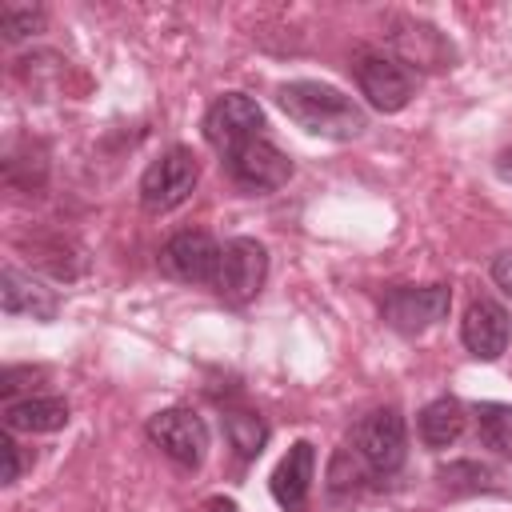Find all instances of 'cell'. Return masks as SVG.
Listing matches in <instances>:
<instances>
[{
	"label": "cell",
	"mask_w": 512,
	"mask_h": 512,
	"mask_svg": "<svg viewBox=\"0 0 512 512\" xmlns=\"http://www.w3.org/2000/svg\"><path fill=\"white\" fill-rule=\"evenodd\" d=\"M72 420V408L60 396H20L4 404L8 432H60Z\"/></svg>",
	"instance_id": "obj_14"
},
{
	"label": "cell",
	"mask_w": 512,
	"mask_h": 512,
	"mask_svg": "<svg viewBox=\"0 0 512 512\" xmlns=\"http://www.w3.org/2000/svg\"><path fill=\"white\" fill-rule=\"evenodd\" d=\"M224 436H228V444L240 460H256L268 444V424L256 412L236 408V412H224Z\"/></svg>",
	"instance_id": "obj_16"
},
{
	"label": "cell",
	"mask_w": 512,
	"mask_h": 512,
	"mask_svg": "<svg viewBox=\"0 0 512 512\" xmlns=\"http://www.w3.org/2000/svg\"><path fill=\"white\" fill-rule=\"evenodd\" d=\"M268 280V252L264 244H256L252 236H236L220 248V268H216V296H224L228 304H248Z\"/></svg>",
	"instance_id": "obj_5"
},
{
	"label": "cell",
	"mask_w": 512,
	"mask_h": 512,
	"mask_svg": "<svg viewBox=\"0 0 512 512\" xmlns=\"http://www.w3.org/2000/svg\"><path fill=\"white\" fill-rule=\"evenodd\" d=\"M464 420H468V412H464V404H460L456 396H436L432 404H424L416 428H420V440L440 452V448H448V444L460 440Z\"/></svg>",
	"instance_id": "obj_15"
},
{
	"label": "cell",
	"mask_w": 512,
	"mask_h": 512,
	"mask_svg": "<svg viewBox=\"0 0 512 512\" xmlns=\"http://www.w3.org/2000/svg\"><path fill=\"white\" fill-rule=\"evenodd\" d=\"M496 168H500V176H508V180H512V148L500 156V164H496Z\"/></svg>",
	"instance_id": "obj_23"
},
{
	"label": "cell",
	"mask_w": 512,
	"mask_h": 512,
	"mask_svg": "<svg viewBox=\"0 0 512 512\" xmlns=\"http://www.w3.org/2000/svg\"><path fill=\"white\" fill-rule=\"evenodd\" d=\"M440 484L452 496H476V492H500V476L488 464L476 460H452L440 468Z\"/></svg>",
	"instance_id": "obj_17"
},
{
	"label": "cell",
	"mask_w": 512,
	"mask_h": 512,
	"mask_svg": "<svg viewBox=\"0 0 512 512\" xmlns=\"http://www.w3.org/2000/svg\"><path fill=\"white\" fill-rule=\"evenodd\" d=\"M276 104H280V112H284L292 124H300L304 132L324 136V140H356V136L368 128L364 108H360L352 96H344L340 88L320 84V80H292V84H280Z\"/></svg>",
	"instance_id": "obj_1"
},
{
	"label": "cell",
	"mask_w": 512,
	"mask_h": 512,
	"mask_svg": "<svg viewBox=\"0 0 512 512\" xmlns=\"http://www.w3.org/2000/svg\"><path fill=\"white\" fill-rule=\"evenodd\" d=\"M196 180H200L196 156L176 144V148L160 152V156L144 168V176H140V204H144L148 212H172V208H180V204L192 196Z\"/></svg>",
	"instance_id": "obj_4"
},
{
	"label": "cell",
	"mask_w": 512,
	"mask_h": 512,
	"mask_svg": "<svg viewBox=\"0 0 512 512\" xmlns=\"http://www.w3.org/2000/svg\"><path fill=\"white\" fill-rule=\"evenodd\" d=\"M0 452H4V484H16L20 472H24V460H20V444L12 440V432H4Z\"/></svg>",
	"instance_id": "obj_20"
},
{
	"label": "cell",
	"mask_w": 512,
	"mask_h": 512,
	"mask_svg": "<svg viewBox=\"0 0 512 512\" xmlns=\"http://www.w3.org/2000/svg\"><path fill=\"white\" fill-rule=\"evenodd\" d=\"M204 512H240V508H236L232 500H220V496H216V500H208V504H204Z\"/></svg>",
	"instance_id": "obj_22"
},
{
	"label": "cell",
	"mask_w": 512,
	"mask_h": 512,
	"mask_svg": "<svg viewBox=\"0 0 512 512\" xmlns=\"http://www.w3.org/2000/svg\"><path fill=\"white\" fill-rule=\"evenodd\" d=\"M492 280L512 296V252H500V256L492 260Z\"/></svg>",
	"instance_id": "obj_21"
},
{
	"label": "cell",
	"mask_w": 512,
	"mask_h": 512,
	"mask_svg": "<svg viewBox=\"0 0 512 512\" xmlns=\"http://www.w3.org/2000/svg\"><path fill=\"white\" fill-rule=\"evenodd\" d=\"M224 168L248 192H276L292 176V160L272 140H264V136H256V140L224 152Z\"/></svg>",
	"instance_id": "obj_8"
},
{
	"label": "cell",
	"mask_w": 512,
	"mask_h": 512,
	"mask_svg": "<svg viewBox=\"0 0 512 512\" xmlns=\"http://www.w3.org/2000/svg\"><path fill=\"white\" fill-rule=\"evenodd\" d=\"M356 84L376 112H400L416 92L412 68L396 52H384V48H364L356 56Z\"/></svg>",
	"instance_id": "obj_3"
},
{
	"label": "cell",
	"mask_w": 512,
	"mask_h": 512,
	"mask_svg": "<svg viewBox=\"0 0 512 512\" xmlns=\"http://www.w3.org/2000/svg\"><path fill=\"white\" fill-rule=\"evenodd\" d=\"M508 336H512V324H508V312L496 300H472L468 304V312L460 320V340L476 360L504 356L508 352Z\"/></svg>",
	"instance_id": "obj_11"
},
{
	"label": "cell",
	"mask_w": 512,
	"mask_h": 512,
	"mask_svg": "<svg viewBox=\"0 0 512 512\" xmlns=\"http://www.w3.org/2000/svg\"><path fill=\"white\" fill-rule=\"evenodd\" d=\"M352 452L372 476H392L408 460V428L396 408H376L356 420L352 428Z\"/></svg>",
	"instance_id": "obj_2"
},
{
	"label": "cell",
	"mask_w": 512,
	"mask_h": 512,
	"mask_svg": "<svg viewBox=\"0 0 512 512\" xmlns=\"http://www.w3.org/2000/svg\"><path fill=\"white\" fill-rule=\"evenodd\" d=\"M44 28V12L40 8H16V4H8L4 12H0V32H4V40H24V36H36Z\"/></svg>",
	"instance_id": "obj_19"
},
{
	"label": "cell",
	"mask_w": 512,
	"mask_h": 512,
	"mask_svg": "<svg viewBox=\"0 0 512 512\" xmlns=\"http://www.w3.org/2000/svg\"><path fill=\"white\" fill-rule=\"evenodd\" d=\"M0 308L8 316H32V320H52L60 312V300L48 284H40L36 276L20 272V268H4L0 272Z\"/></svg>",
	"instance_id": "obj_13"
},
{
	"label": "cell",
	"mask_w": 512,
	"mask_h": 512,
	"mask_svg": "<svg viewBox=\"0 0 512 512\" xmlns=\"http://www.w3.org/2000/svg\"><path fill=\"white\" fill-rule=\"evenodd\" d=\"M448 308H452L448 284H400V288L384 292V300H380L388 328H396L404 336H416V332L440 324L448 316Z\"/></svg>",
	"instance_id": "obj_6"
},
{
	"label": "cell",
	"mask_w": 512,
	"mask_h": 512,
	"mask_svg": "<svg viewBox=\"0 0 512 512\" xmlns=\"http://www.w3.org/2000/svg\"><path fill=\"white\" fill-rule=\"evenodd\" d=\"M148 436H152V444L168 460H176L184 468H196L204 460V452H208V424L192 408H164V412H156L148 420Z\"/></svg>",
	"instance_id": "obj_9"
},
{
	"label": "cell",
	"mask_w": 512,
	"mask_h": 512,
	"mask_svg": "<svg viewBox=\"0 0 512 512\" xmlns=\"http://www.w3.org/2000/svg\"><path fill=\"white\" fill-rule=\"evenodd\" d=\"M264 128V112L252 96L244 92H224L212 100V108L204 112V140L220 152H232L248 140H256Z\"/></svg>",
	"instance_id": "obj_7"
},
{
	"label": "cell",
	"mask_w": 512,
	"mask_h": 512,
	"mask_svg": "<svg viewBox=\"0 0 512 512\" xmlns=\"http://www.w3.org/2000/svg\"><path fill=\"white\" fill-rule=\"evenodd\" d=\"M476 436L484 448L512 456V404H476Z\"/></svg>",
	"instance_id": "obj_18"
},
{
	"label": "cell",
	"mask_w": 512,
	"mask_h": 512,
	"mask_svg": "<svg viewBox=\"0 0 512 512\" xmlns=\"http://www.w3.org/2000/svg\"><path fill=\"white\" fill-rule=\"evenodd\" d=\"M312 472H316V448L308 444V440H296L284 456H280V464H276V472H272V496H276V504L284 508V512H304L308 508V492H312Z\"/></svg>",
	"instance_id": "obj_12"
},
{
	"label": "cell",
	"mask_w": 512,
	"mask_h": 512,
	"mask_svg": "<svg viewBox=\"0 0 512 512\" xmlns=\"http://www.w3.org/2000/svg\"><path fill=\"white\" fill-rule=\"evenodd\" d=\"M220 268V244L208 232H176L160 248V272L180 284H212Z\"/></svg>",
	"instance_id": "obj_10"
}]
</instances>
